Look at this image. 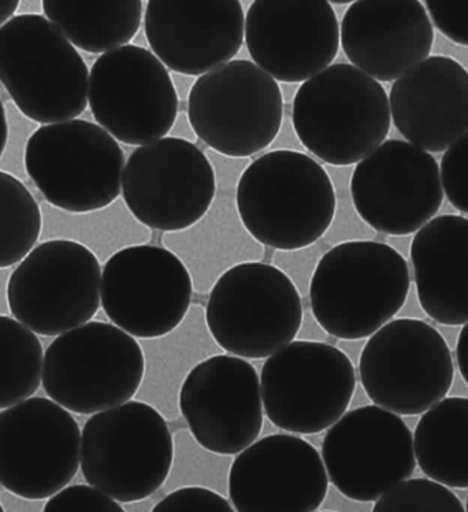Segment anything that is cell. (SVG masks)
<instances>
[{
	"instance_id": "obj_42",
	"label": "cell",
	"mask_w": 468,
	"mask_h": 512,
	"mask_svg": "<svg viewBox=\"0 0 468 512\" xmlns=\"http://www.w3.org/2000/svg\"><path fill=\"white\" fill-rule=\"evenodd\" d=\"M456 359H458L460 374L468 385V322L464 324V328L459 335Z\"/></svg>"
},
{
	"instance_id": "obj_41",
	"label": "cell",
	"mask_w": 468,
	"mask_h": 512,
	"mask_svg": "<svg viewBox=\"0 0 468 512\" xmlns=\"http://www.w3.org/2000/svg\"><path fill=\"white\" fill-rule=\"evenodd\" d=\"M170 137H176V139L187 140V142L198 144L199 139L193 131L191 122H189L187 109H181L178 111L177 120L174 122L172 131L169 133Z\"/></svg>"
},
{
	"instance_id": "obj_6",
	"label": "cell",
	"mask_w": 468,
	"mask_h": 512,
	"mask_svg": "<svg viewBox=\"0 0 468 512\" xmlns=\"http://www.w3.org/2000/svg\"><path fill=\"white\" fill-rule=\"evenodd\" d=\"M281 85L248 59H233L196 79L187 102L204 147L226 158L266 152L285 117Z\"/></svg>"
},
{
	"instance_id": "obj_28",
	"label": "cell",
	"mask_w": 468,
	"mask_h": 512,
	"mask_svg": "<svg viewBox=\"0 0 468 512\" xmlns=\"http://www.w3.org/2000/svg\"><path fill=\"white\" fill-rule=\"evenodd\" d=\"M144 5L141 0H44L43 10L74 47L103 55L135 39Z\"/></svg>"
},
{
	"instance_id": "obj_43",
	"label": "cell",
	"mask_w": 468,
	"mask_h": 512,
	"mask_svg": "<svg viewBox=\"0 0 468 512\" xmlns=\"http://www.w3.org/2000/svg\"><path fill=\"white\" fill-rule=\"evenodd\" d=\"M172 73V72H170ZM172 80L174 88H176L178 99L180 103H187L189 94H191L193 84H195V77L185 76V74L172 73Z\"/></svg>"
},
{
	"instance_id": "obj_20",
	"label": "cell",
	"mask_w": 468,
	"mask_h": 512,
	"mask_svg": "<svg viewBox=\"0 0 468 512\" xmlns=\"http://www.w3.org/2000/svg\"><path fill=\"white\" fill-rule=\"evenodd\" d=\"M178 407L203 447L236 456L259 439L265 424L258 367L226 352L211 356L185 380Z\"/></svg>"
},
{
	"instance_id": "obj_45",
	"label": "cell",
	"mask_w": 468,
	"mask_h": 512,
	"mask_svg": "<svg viewBox=\"0 0 468 512\" xmlns=\"http://www.w3.org/2000/svg\"><path fill=\"white\" fill-rule=\"evenodd\" d=\"M7 140H9V124H7L5 106L0 100V158L6 150Z\"/></svg>"
},
{
	"instance_id": "obj_12",
	"label": "cell",
	"mask_w": 468,
	"mask_h": 512,
	"mask_svg": "<svg viewBox=\"0 0 468 512\" xmlns=\"http://www.w3.org/2000/svg\"><path fill=\"white\" fill-rule=\"evenodd\" d=\"M102 265L94 251L68 239L33 248L7 284L11 314L43 336H59L98 313Z\"/></svg>"
},
{
	"instance_id": "obj_26",
	"label": "cell",
	"mask_w": 468,
	"mask_h": 512,
	"mask_svg": "<svg viewBox=\"0 0 468 512\" xmlns=\"http://www.w3.org/2000/svg\"><path fill=\"white\" fill-rule=\"evenodd\" d=\"M416 292L438 324L468 322V220L441 215L418 230L411 244Z\"/></svg>"
},
{
	"instance_id": "obj_15",
	"label": "cell",
	"mask_w": 468,
	"mask_h": 512,
	"mask_svg": "<svg viewBox=\"0 0 468 512\" xmlns=\"http://www.w3.org/2000/svg\"><path fill=\"white\" fill-rule=\"evenodd\" d=\"M187 267L162 244H140L110 256L102 269L100 303L111 324L137 340L172 332L193 303Z\"/></svg>"
},
{
	"instance_id": "obj_19",
	"label": "cell",
	"mask_w": 468,
	"mask_h": 512,
	"mask_svg": "<svg viewBox=\"0 0 468 512\" xmlns=\"http://www.w3.org/2000/svg\"><path fill=\"white\" fill-rule=\"evenodd\" d=\"M252 62L278 84H303L333 65L340 22L328 0H256L245 14Z\"/></svg>"
},
{
	"instance_id": "obj_3",
	"label": "cell",
	"mask_w": 468,
	"mask_h": 512,
	"mask_svg": "<svg viewBox=\"0 0 468 512\" xmlns=\"http://www.w3.org/2000/svg\"><path fill=\"white\" fill-rule=\"evenodd\" d=\"M291 120L307 154L351 168L385 142L392 115L381 83L351 63H333L299 85Z\"/></svg>"
},
{
	"instance_id": "obj_7",
	"label": "cell",
	"mask_w": 468,
	"mask_h": 512,
	"mask_svg": "<svg viewBox=\"0 0 468 512\" xmlns=\"http://www.w3.org/2000/svg\"><path fill=\"white\" fill-rule=\"evenodd\" d=\"M303 310L292 281L265 261L232 267L204 303L208 330L221 350L256 362L296 340Z\"/></svg>"
},
{
	"instance_id": "obj_11",
	"label": "cell",
	"mask_w": 468,
	"mask_h": 512,
	"mask_svg": "<svg viewBox=\"0 0 468 512\" xmlns=\"http://www.w3.org/2000/svg\"><path fill=\"white\" fill-rule=\"evenodd\" d=\"M455 367L447 341L421 319L389 321L364 343L358 380L375 406L418 415L444 399Z\"/></svg>"
},
{
	"instance_id": "obj_13",
	"label": "cell",
	"mask_w": 468,
	"mask_h": 512,
	"mask_svg": "<svg viewBox=\"0 0 468 512\" xmlns=\"http://www.w3.org/2000/svg\"><path fill=\"white\" fill-rule=\"evenodd\" d=\"M88 105L104 131L133 147L169 135L180 111L170 70L147 47L132 43L96 59Z\"/></svg>"
},
{
	"instance_id": "obj_37",
	"label": "cell",
	"mask_w": 468,
	"mask_h": 512,
	"mask_svg": "<svg viewBox=\"0 0 468 512\" xmlns=\"http://www.w3.org/2000/svg\"><path fill=\"white\" fill-rule=\"evenodd\" d=\"M44 511H100L124 512V504L117 502L92 485H73L63 488L48 500Z\"/></svg>"
},
{
	"instance_id": "obj_30",
	"label": "cell",
	"mask_w": 468,
	"mask_h": 512,
	"mask_svg": "<svg viewBox=\"0 0 468 512\" xmlns=\"http://www.w3.org/2000/svg\"><path fill=\"white\" fill-rule=\"evenodd\" d=\"M169 424L174 441L173 463L169 477L154 495L140 502L125 504L129 511H152L167 492L182 486H206L228 496L229 473L234 456L207 450L192 436L191 430L182 418L169 421Z\"/></svg>"
},
{
	"instance_id": "obj_47",
	"label": "cell",
	"mask_w": 468,
	"mask_h": 512,
	"mask_svg": "<svg viewBox=\"0 0 468 512\" xmlns=\"http://www.w3.org/2000/svg\"><path fill=\"white\" fill-rule=\"evenodd\" d=\"M466 510L468 511V499H467V506H466Z\"/></svg>"
},
{
	"instance_id": "obj_36",
	"label": "cell",
	"mask_w": 468,
	"mask_h": 512,
	"mask_svg": "<svg viewBox=\"0 0 468 512\" xmlns=\"http://www.w3.org/2000/svg\"><path fill=\"white\" fill-rule=\"evenodd\" d=\"M167 511H218L233 512L229 497L206 486H182L167 492L155 504L152 512Z\"/></svg>"
},
{
	"instance_id": "obj_22",
	"label": "cell",
	"mask_w": 468,
	"mask_h": 512,
	"mask_svg": "<svg viewBox=\"0 0 468 512\" xmlns=\"http://www.w3.org/2000/svg\"><path fill=\"white\" fill-rule=\"evenodd\" d=\"M144 36L172 73L203 76L243 48L245 11L239 0H150Z\"/></svg>"
},
{
	"instance_id": "obj_4",
	"label": "cell",
	"mask_w": 468,
	"mask_h": 512,
	"mask_svg": "<svg viewBox=\"0 0 468 512\" xmlns=\"http://www.w3.org/2000/svg\"><path fill=\"white\" fill-rule=\"evenodd\" d=\"M0 83L39 124L76 120L88 106L89 70L51 21L21 14L0 27Z\"/></svg>"
},
{
	"instance_id": "obj_32",
	"label": "cell",
	"mask_w": 468,
	"mask_h": 512,
	"mask_svg": "<svg viewBox=\"0 0 468 512\" xmlns=\"http://www.w3.org/2000/svg\"><path fill=\"white\" fill-rule=\"evenodd\" d=\"M42 211L13 174L0 172V269L21 262L39 240Z\"/></svg>"
},
{
	"instance_id": "obj_44",
	"label": "cell",
	"mask_w": 468,
	"mask_h": 512,
	"mask_svg": "<svg viewBox=\"0 0 468 512\" xmlns=\"http://www.w3.org/2000/svg\"><path fill=\"white\" fill-rule=\"evenodd\" d=\"M20 2L18 0H0V27L6 24L13 18V14L16 13Z\"/></svg>"
},
{
	"instance_id": "obj_31",
	"label": "cell",
	"mask_w": 468,
	"mask_h": 512,
	"mask_svg": "<svg viewBox=\"0 0 468 512\" xmlns=\"http://www.w3.org/2000/svg\"><path fill=\"white\" fill-rule=\"evenodd\" d=\"M42 370L43 347L35 332L0 315V410L31 398Z\"/></svg>"
},
{
	"instance_id": "obj_1",
	"label": "cell",
	"mask_w": 468,
	"mask_h": 512,
	"mask_svg": "<svg viewBox=\"0 0 468 512\" xmlns=\"http://www.w3.org/2000/svg\"><path fill=\"white\" fill-rule=\"evenodd\" d=\"M248 232L270 250L311 246L328 232L336 194L328 169L302 151H266L252 159L236 189Z\"/></svg>"
},
{
	"instance_id": "obj_35",
	"label": "cell",
	"mask_w": 468,
	"mask_h": 512,
	"mask_svg": "<svg viewBox=\"0 0 468 512\" xmlns=\"http://www.w3.org/2000/svg\"><path fill=\"white\" fill-rule=\"evenodd\" d=\"M441 183L452 206L468 214V132L442 157Z\"/></svg>"
},
{
	"instance_id": "obj_29",
	"label": "cell",
	"mask_w": 468,
	"mask_h": 512,
	"mask_svg": "<svg viewBox=\"0 0 468 512\" xmlns=\"http://www.w3.org/2000/svg\"><path fill=\"white\" fill-rule=\"evenodd\" d=\"M416 460L423 473L451 488H468V399L440 400L415 429Z\"/></svg>"
},
{
	"instance_id": "obj_5",
	"label": "cell",
	"mask_w": 468,
	"mask_h": 512,
	"mask_svg": "<svg viewBox=\"0 0 468 512\" xmlns=\"http://www.w3.org/2000/svg\"><path fill=\"white\" fill-rule=\"evenodd\" d=\"M173 454L169 421L139 399L91 415L81 432L85 481L121 504L158 492L169 477Z\"/></svg>"
},
{
	"instance_id": "obj_18",
	"label": "cell",
	"mask_w": 468,
	"mask_h": 512,
	"mask_svg": "<svg viewBox=\"0 0 468 512\" xmlns=\"http://www.w3.org/2000/svg\"><path fill=\"white\" fill-rule=\"evenodd\" d=\"M349 189L364 224L389 236L423 228L444 200L436 159L403 140H386L356 163Z\"/></svg>"
},
{
	"instance_id": "obj_14",
	"label": "cell",
	"mask_w": 468,
	"mask_h": 512,
	"mask_svg": "<svg viewBox=\"0 0 468 512\" xmlns=\"http://www.w3.org/2000/svg\"><path fill=\"white\" fill-rule=\"evenodd\" d=\"M217 177L198 144L166 136L132 151L121 196L136 220L170 233L198 222L213 203Z\"/></svg>"
},
{
	"instance_id": "obj_34",
	"label": "cell",
	"mask_w": 468,
	"mask_h": 512,
	"mask_svg": "<svg viewBox=\"0 0 468 512\" xmlns=\"http://www.w3.org/2000/svg\"><path fill=\"white\" fill-rule=\"evenodd\" d=\"M328 244L322 239L311 246L296 250H270L267 248L271 265L280 269L295 285L303 299H308L312 277L321 262L322 256L328 252Z\"/></svg>"
},
{
	"instance_id": "obj_8",
	"label": "cell",
	"mask_w": 468,
	"mask_h": 512,
	"mask_svg": "<svg viewBox=\"0 0 468 512\" xmlns=\"http://www.w3.org/2000/svg\"><path fill=\"white\" fill-rule=\"evenodd\" d=\"M144 377L140 341L111 322L62 333L44 354L43 387L72 413L94 415L135 399Z\"/></svg>"
},
{
	"instance_id": "obj_9",
	"label": "cell",
	"mask_w": 468,
	"mask_h": 512,
	"mask_svg": "<svg viewBox=\"0 0 468 512\" xmlns=\"http://www.w3.org/2000/svg\"><path fill=\"white\" fill-rule=\"evenodd\" d=\"M125 154L102 126L85 120L44 125L28 139L25 169L47 202L73 214L120 199Z\"/></svg>"
},
{
	"instance_id": "obj_38",
	"label": "cell",
	"mask_w": 468,
	"mask_h": 512,
	"mask_svg": "<svg viewBox=\"0 0 468 512\" xmlns=\"http://www.w3.org/2000/svg\"><path fill=\"white\" fill-rule=\"evenodd\" d=\"M426 7L442 35L468 47V0H427Z\"/></svg>"
},
{
	"instance_id": "obj_17",
	"label": "cell",
	"mask_w": 468,
	"mask_h": 512,
	"mask_svg": "<svg viewBox=\"0 0 468 512\" xmlns=\"http://www.w3.org/2000/svg\"><path fill=\"white\" fill-rule=\"evenodd\" d=\"M319 451L330 485L360 503H374L415 470L411 430L375 404L349 408L323 433Z\"/></svg>"
},
{
	"instance_id": "obj_10",
	"label": "cell",
	"mask_w": 468,
	"mask_h": 512,
	"mask_svg": "<svg viewBox=\"0 0 468 512\" xmlns=\"http://www.w3.org/2000/svg\"><path fill=\"white\" fill-rule=\"evenodd\" d=\"M260 389L266 418L281 432H326L351 406L358 371L337 345L293 340L263 359Z\"/></svg>"
},
{
	"instance_id": "obj_2",
	"label": "cell",
	"mask_w": 468,
	"mask_h": 512,
	"mask_svg": "<svg viewBox=\"0 0 468 512\" xmlns=\"http://www.w3.org/2000/svg\"><path fill=\"white\" fill-rule=\"evenodd\" d=\"M404 256L374 240L329 248L312 277L308 302L337 340H366L392 321L410 292Z\"/></svg>"
},
{
	"instance_id": "obj_24",
	"label": "cell",
	"mask_w": 468,
	"mask_h": 512,
	"mask_svg": "<svg viewBox=\"0 0 468 512\" xmlns=\"http://www.w3.org/2000/svg\"><path fill=\"white\" fill-rule=\"evenodd\" d=\"M432 21L418 0H358L340 24V46L352 66L378 83L399 80L429 58Z\"/></svg>"
},
{
	"instance_id": "obj_39",
	"label": "cell",
	"mask_w": 468,
	"mask_h": 512,
	"mask_svg": "<svg viewBox=\"0 0 468 512\" xmlns=\"http://www.w3.org/2000/svg\"><path fill=\"white\" fill-rule=\"evenodd\" d=\"M303 304L304 310L302 325H300L299 332H297L296 340L336 345V337L330 336L329 333L322 328V325L319 324L318 319L314 317V314H312L308 299H303Z\"/></svg>"
},
{
	"instance_id": "obj_46",
	"label": "cell",
	"mask_w": 468,
	"mask_h": 512,
	"mask_svg": "<svg viewBox=\"0 0 468 512\" xmlns=\"http://www.w3.org/2000/svg\"><path fill=\"white\" fill-rule=\"evenodd\" d=\"M3 511V507H2V504H0V512Z\"/></svg>"
},
{
	"instance_id": "obj_23",
	"label": "cell",
	"mask_w": 468,
	"mask_h": 512,
	"mask_svg": "<svg viewBox=\"0 0 468 512\" xmlns=\"http://www.w3.org/2000/svg\"><path fill=\"white\" fill-rule=\"evenodd\" d=\"M217 177L210 209L187 229L162 233V246L172 251L191 274L193 291L206 298L222 274L247 262H262L267 248L255 240L241 221L236 189L251 159L222 157L203 148Z\"/></svg>"
},
{
	"instance_id": "obj_16",
	"label": "cell",
	"mask_w": 468,
	"mask_h": 512,
	"mask_svg": "<svg viewBox=\"0 0 468 512\" xmlns=\"http://www.w3.org/2000/svg\"><path fill=\"white\" fill-rule=\"evenodd\" d=\"M81 430L57 402L25 399L0 413V485L26 500L48 499L76 476Z\"/></svg>"
},
{
	"instance_id": "obj_40",
	"label": "cell",
	"mask_w": 468,
	"mask_h": 512,
	"mask_svg": "<svg viewBox=\"0 0 468 512\" xmlns=\"http://www.w3.org/2000/svg\"><path fill=\"white\" fill-rule=\"evenodd\" d=\"M274 150L306 152L302 146V143H300L299 137L296 135L295 129H293L291 113H289V115L285 113L281 131L278 133L276 140H274V143L271 144V147L267 151Z\"/></svg>"
},
{
	"instance_id": "obj_21",
	"label": "cell",
	"mask_w": 468,
	"mask_h": 512,
	"mask_svg": "<svg viewBox=\"0 0 468 512\" xmlns=\"http://www.w3.org/2000/svg\"><path fill=\"white\" fill-rule=\"evenodd\" d=\"M329 486L321 451L306 437L269 433L234 456L228 497L239 512H315Z\"/></svg>"
},
{
	"instance_id": "obj_27",
	"label": "cell",
	"mask_w": 468,
	"mask_h": 512,
	"mask_svg": "<svg viewBox=\"0 0 468 512\" xmlns=\"http://www.w3.org/2000/svg\"><path fill=\"white\" fill-rule=\"evenodd\" d=\"M139 341L144 377L135 399L151 404L167 421H176L181 418V388L191 371L211 356L224 354L208 330L203 304L193 302L187 317L172 332Z\"/></svg>"
},
{
	"instance_id": "obj_25",
	"label": "cell",
	"mask_w": 468,
	"mask_h": 512,
	"mask_svg": "<svg viewBox=\"0 0 468 512\" xmlns=\"http://www.w3.org/2000/svg\"><path fill=\"white\" fill-rule=\"evenodd\" d=\"M397 131L422 150L441 152L468 132V72L449 57H429L395 81L389 95Z\"/></svg>"
},
{
	"instance_id": "obj_33",
	"label": "cell",
	"mask_w": 468,
	"mask_h": 512,
	"mask_svg": "<svg viewBox=\"0 0 468 512\" xmlns=\"http://www.w3.org/2000/svg\"><path fill=\"white\" fill-rule=\"evenodd\" d=\"M459 497L440 482L415 478L399 482L380 499L375 500L374 512H463Z\"/></svg>"
}]
</instances>
